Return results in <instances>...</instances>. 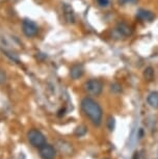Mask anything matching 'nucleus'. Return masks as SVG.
Returning a JSON list of instances; mask_svg holds the SVG:
<instances>
[{
	"instance_id": "obj_13",
	"label": "nucleus",
	"mask_w": 158,
	"mask_h": 159,
	"mask_svg": "<svg viewBox=\"0 0 158 159\" xmlns=\"http://www.w3.org/2000/svg\"><path fill=\"white\" fill-rule=\"evenodd\" d=\"M115 118L114 116H109L108 120H107V127L110 131H112L115 129Z\"/></svg>"
},
{
	"instance_id": "obj_16",
	"label": "nucleus",
	"mask_w": 158,
	"mask_h": 159,
	"mask_svg": "<svg viewBox=\"0 0 158 159\" xmlns=\"http://www.w3.org/2000/svg\"><path fill=\"white\" fill-rule=\"evenodd\" d=\"M5 81V73L2 70H0V83H3Z\"/></svg>"
},
{
	"instance_id": "obj_12",
	"label": "nucleus",
	"mask_w": 158,
	"mask_h": 159,
	"mask_svg": "<svg viewBox=\"0 0 158 159\" xmlns=\"http://www.w3.org/2000/svg\"><path fill=\"white\" fill-rule=\"evenodd\" d=\"M86 132H88V129H86L85 126H78L76 129H75V131H74V133H75V135L76 136H79V137H81L83 135H85L86 134Z\"/></svg>"
},
{
	"instance_id": "obj_6",
	"label": "nucleus",
	"mask_w": 158,
	"mask_h": 159,
	"mask_svg": "<svg viewBox=\"0 0 158 159\" xmlns=\"http://www.w3.org/2000/svg\"><path fill=\"white\" fill-rule=\"evenodd\" d=\"M62 11H64L65 19L68 23L73 24L75 22V13H74V10L70 4L64 3V5H62Z\"/></svg>"
},
{
	"instance_id": "obj_11",
	"label": "nucleus",
	"mask_w": 158,
	"mask_h": 159,
	"mask_svg": "<svg viewBox=\"0 0 158 159\" xmlns=\"http://www.w3.org/2000/svg\"><path fill=\"white\" fill-rule=\"evenodd\" d=\"M154 69L152 68V67H148V68H146L145 69V71H144V78L147 81H152V80L154 79Z\"/></svg>"
},
{
	"instance_id": "obj_17",
	"label": "nucleus",
	"mask_w": 158,
	"mask_h": 159,
	"mask_svg": "<svg viewBox=\"0 0 158 159\" xmlns=\"http://www.w3.org/2000/svg\"><path fill=\"white\" fill-rule=\"evenodd\" d=\"M139 157H138V152H134V154H133V156H132V159H138Z\"/></svg>"
},
{
	"instance_id": "obj_9",
	"label": "nucleus",
	"mask_w": 158,
	"mask_h": 159,
	"mask_svg": "<svg viewBox=\"0 0 158 159\" xmlns=\"http://www.w3.org/2000/svg\"><path fill=\"white\" fill-rule=\"evenodd\" d=\"M117 31L123 37H129L132 34V29L126 23H119L117 26Z\"/></svg>"
},
{
	"instance_id": "obj_15",
	"label": "nucleus",
	"mask_w": 158,
	"mask_h": 159,
	"mask_svg": "<svg viewBox=\"0 0 158 159\" xmlns=\"http://www.w3.org/2000/svg\"><path fill=\"white\" fill-rule=\"evenodd\" d=\"M97 2L101 7H106L109 5V0H97Z\"/></svg>"
},
{
	"instance_id": "obj_4",
	"label": "nucleus",
	"mask_w": 158,
	"mask_h": 159,
	"mask_svg": "<svg viewBox=\"0 0 158 159\" xmlns=\"http://www.w3.org/2000/svg\"><path fill=\"white\" fill-rule=\"evenodd\" d=\"M22 30L27 38H34L38 34V24L32 20L24 19L22 22Z\"/></svg>"
},
{
	"instance_id": "obj_3",
	"label": "nucleus",
	"mask_w": 158,
	"mask_h": 159,
	"mask_svg": "<svg viewBox=\"0 0 158 159\" xmlns=\"http://www.w3.org/2000/svg\"><path fill=\"white\" fill-rule=\"evenodd\" d=\"M27 139L28 142L30 143V145L34 146V148L40 149L42 146H44L46 143V137L38 129H31V130H29L27 133Z\"/></svg>"
},
{
	"instance_id": "obj_14",
	"label": "nucleus",
	"mask_w": 158,
	"mask_h": 159,
	"mask_svg": "<svg viewBox=\"0 0 158 159\" xmlns=\"http://www.w3.org/2000/svg\"><path fill=\"white\" fill-rule=\"evenodd\" d=\"M110 89H111V91H114L115 93H120L122 91L121 85L118 84V83H112V84L110 85Z\"/></svg>"
},
{
	"instance_id": "obj_2",
	"label": "nucleus",
	"mask_w": 158,
	"mask_h": 159,
	"mask_svg": "<svg viewBox=\"0 0 158 159\" xmlns=\"http://www.w3.org/2000/svg\"><path fill=\"white\" fill-rule=\"evenodd\" d=\"M83 89L86 94L91 96H100L103 91V83L98 79H89L84 82Z\"/></svg>"
},
{
	"instance_id": "obj_8",
	"label": "nucleus",
	"mask_w": 158,
	"mask_h": 159,
	"mask_svg": "<svg viewBox=\"0 0 158 159\" xmlns=\"http://www.w3.org/2000/svg\"><path fill=\"white\" fill-rule=\"evenodd\" d=\"M83 73H84V69L81 65H74L70 69V76L74 80L79 79L83 75Z\"/></svg>"
},
{
	"instance_id": "obj_10",
	"label": "nucleus",
	"mask_w": 158,
	"mask_h": 159,
	"mask_svg": "<svg viewBox=\"0 0 158 159\" xmlns=\"http://www.w3.org/2000/svg\"><path fill=\"white\" fill-rule=\"evenodd\" d=\"M148 104L153 108H158V92H152L147 98Z\"/></svg>"
},
{
	"instance_id": "obj_5",
	"label": "nucleus",
	"mask_w": 158,
	"mask_h": 159,
	"mask_svg": "<svg viewBox=\"0 0 158 159\" xmlns=\"http://www.w3.org/2000/svg\"><path fill=\"white\" fill-rule=\"evenodd\" d=\"M38 152H40V156L42 159H53L56 155L54 147L48 145V143H45L44 146H42Z\"/></svg>"
},
{
	"instance_id": "obj_7",
	"label": "nucleus",
	"mask_w": 158,
	"mask_h": 159,
	"mask_svg": "<svg viewBox=\"0 0 158 159\" xmlns=\"http://www.w3.org/2000/svg\"><path fill=\"white\" fill-rule=\"evenodd\" d=\"M136 18L141 21H148V22H151V21L154 20V14L152 13L151 11H148V10H139L136 14Z\"/></svg>"
},
{
	"instance_id": "obj_1",
	"label": "nucleus",
	"mask_w": 158,
	"mask_h": 159,
	"mask_svg": "<svg viewBox=\"0 0 158 159\" xmlns=\"http://www.w3.org/2000/svg\"><path fill=\"white\" fill-rule=\"evenodd\" d=\"M80 106H81V110L83 113L91 120V122L95 126H100L101 122H102L103 111L98 102H96L92 98L85 97L81 100Z\"/></svg>"
}]
</instances>
